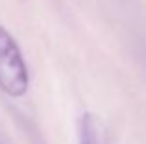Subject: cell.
<instances>
[{
	"mask_svg": "<svg viewBox=\"0 0 146 144\" xmlns=\"http://www.w3.org/2000/svg\"><path fill=\"white\" fill-rule=\"evenodd\" d=\"M30 85V76L22 54L15 39L4 26H0V89L9 96L26 94Z\"/></svg>",
	"mask_w": 146,
	"mask_h": 144,
	"instance_id": "cell-1",
	"label": "cell"
}]
</instances>
